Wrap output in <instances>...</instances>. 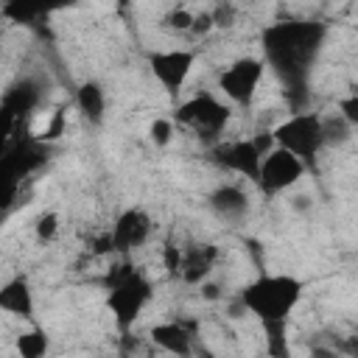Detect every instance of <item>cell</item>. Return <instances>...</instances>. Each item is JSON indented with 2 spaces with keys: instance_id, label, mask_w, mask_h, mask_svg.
Listing matches in <instances>:
<instances>
[{
  "instance_id": "6da1fadb",
  "label": "cell",
  "mask_w": 358,
  "mask_h": 358,
  "mask_svg": "<svg viewBox=\"0 0 358 358\" xmlns=\"http://www.w3.org/2000/svg\"><path fill=\"white\" fill-rule=\"evenodd\" d=\"M302 299V282L291 274H263L241 291V305L266 330H277L288 322L291 310Z\"/></svg>"
},
{
  "instance_id": "7a4b0ae2",
  "label": "cell",
  "mask_w": 358,
  "mask_h": 358,
  "mask_svg": "<svg viewBox=\"0 0 358 358\" xmlns=\"http://www.w3.org/2000/svg\"><path fill=\"white\" fill-rule=\"evenodd\" d=\"M322 42V28L313 22H282L266 31V56L280 76L296 81Z\"/></svg>"
},
{
  "instance_id": "3957f363",
  "label": "cell",
  "mask_w": 358,
  "mask_h": 358,
  "mask_svg": "<svg viewBox=\"0 0 358 358\" xmlns=\"http://www.w3.org/2000/svg\"><path fill=\"white\" fill-rule=\"evenodd\" d=\"M179 129L196 134L199 140L204 143H218L232 120V106L213 90H201V92H193L190 98H185L173 117H171Z\"/></svg>"
},
{
  "instance_id": "277c9868",
  "label": "cell",
  "mask_w": 358,
  "mask_h": 358,
  "mask_svg": "<svg viewBox=\"0 0 358 358\" xmlns=\"http://www.w3.org/2000/svg\"><path fill=\"white\" fill-rule=\"evenodd\" d=\"M151 299V282L134 271L129 263H123V271H109V310H112V319L117 322L120 330H129L140 313L145 310Z\"/></svg>"
},
{
  "instance_id": "5b68a950",
  "label": "cell",
  "mask_w": 358,
  "mask_h": 358,
  "mask_svg": "<svg viewBox=\"0 0 358 358\" xmlns=\"http://www.w3.org/2000/svg\"><path fill=\"white\" fill-rule=\"evenodd\" d=\"M271 137L277 145L288 148L308 165L327 145L324 143V117H319L313 112H294L280 126L271 129Z\"/></svg>"
},
{
  "instance_id": "8992f818",
  "label": "cell",
  "mask_w": 358,
  "mask_h": 358,
  "mask_svg": "<svg viewBox=\"0 0 358 358\" xmlns=\"http://www.w3.org/2000/svg\"><path fill=\"white\" fill-rule=\"evenodd\" d=\"M266 62L257 56H241L229 62L218 76V95L229 106H249L263 84Z\"/></svg>"
},
{
  "instance_id": "52a82bcc",
  "label": "cell",
  "mask_w": 358,
  "mask_h": 358,
  "mask_svg": "<svg viewBox=\"0 0 358 358\" xmlns=\"http://www.w3.org/2000/svg\"><path fill=\"white\" fill-rule=\"evenodd\" d=\"M305 162L291 154L288 148L282 145H271L263 157H260V168H257V185L266 190V193H285L291 190L302 176H305Z\"/></svg>"
},
{
  "instance_id": "ba28073f",
  "label": "cell",
  "mask_w": 358,
  "mask_h": 358,
  "mask_svg": "<svg viewBox=\"0 0 358 358\" xmlns=\"http://www.w3.org/2000/svg\"><path fill=\"white\" fill-rule=\"evenodd\" d=\"M193 64H196V53L193 50H185V48L157 50L148 59V67H151L154 78L159 81V87L168 95H176V92L185 90V84H187V78L193 73Z\"/></svg>"
},
{
  "instance_id": "9c48e42d",
  "label": "cell",
  "mask_w": 358,
  "mask_h": 358,
  "mask_svg": "<svg viewBox=\"0 0 358 358\" xmlns=\"http://www.w3.org/2000/svg\"><path fill=\"white\" fill-rule=\"evenodd\" d=\"M213 154H215V162L224 171L238 173V176L252 179V182L257 179V168H260L263 151L257 148L255 137H249V140H243V137H238V140H218V143H213Z\"/></svg>"
},
{
  "instance_id": "30bf717a",
  "label": "cell",
  "mask_w": 358,
  "mask_h": 358,
  "mask_svg": "<svg viewBox=\"0 0 358 358\" xmlns=\"http://www.w3.org/2000/svg\"><path fill=\"white\" fill-rule=\"evenodd\" d=\"M151 229H154L151 215L140 207H129L115 218V224L109 229V246H112V252L126 255L131 249H140L151 238Z\"/></svg>"
},
{
  "instance_id": "8fae6325",
  "label": "cell",
  "mask_w": 358,
  "mask_h": 358,
  "mask_svg": "<svg viewBox=\"0 0 358 358\" xmlns=\"http://www.w3.org/2000/svg\"><path fill=\"white\" fill-rule=\"evenodd\" d=\"M215 249L210 243H190V246H182L179 252V268H176V277H182L185 282H201L210 277L213 266H215Z\"/></svg>"
},
{
  "instance_id": "7c38bea8",
  "label": "cell",
  "mask_w": 358,
  "mask_h": 358,
  "mask_svg": "<svg viewBox=\"0 0 358 358\" xmlns=\"http://www.w3.org/2000/svg\"><path fill=\"white\" fill-rule=\"evenodd\" d=\"M34 308H36V299H34L31 282L25 277H14L0 285V310L3 313L17 316V319H31Z\"/></svg>"
},
{
  "instance_id": "4fadbf2b",
  "label": "cell",
  "mask_w": 358,
  "mask_h": 358,
  "mask_svg": "<svg viewBox=\"0 0 358 358\" xmlns=\"http://www.w3.org/2000/svg\"><path fill=\"white\" fill-rule=\"evenodd\" d=\"M151 341L171 355H190L193 350V330L185 322H159L151 327Z\"/></svg>"
},
{
  "instance_id": "5bb4252c",
  "label": "cell",
  "mask_w": 358,
  "mask_h": 358,
  "mask_svg": "<svg viewBox=\"0 0 358 358\" xmlns=\"http://www.w3.org/2000/svg\"><path fill=\"white\" fill-rule=\"evenodd\" d=\"M207 201H210L213 213L221 215V218H227V221H235V218H241V215L249 210V196H246V190H243L241 185H232V182L218 185V187L210 193Z\"/></svg>"
},
{
  "instance_id": "9a60e30c",
  "label": "cell",
  "mask_w": 358,
  "mask_h": 358,
  "mask_svg": "<svg viewBox=\"0 0 358 358\" xmlns=\"http://www.w3.org/2000/svg\"><path fill=\"white\" fill-rule=\"evenodd\" d=\"M73 0H3V14L14 22H34L59 8H67Z\"/></svg>"
},
{
  "instance_id": "2e32d148",
  "label": "cell",
  "mask_w": 358,
  "mask_h": 358,
  "mask_svg": "<svg viewBox=\"0 0 358 358\" xmlns=\"http://www.w3.org/2000/svg\"><path fill=\"white\" fill-rule=\"evenodd\" d=\"M78 109L87 115V117H92V120H101L103 117V90L98 87V84H92V81H87L81 90H78Z\"/></svg>"
},
{
  "instance_id": "e0dca14e",
  "label": "cell",
  "mask_w": 358,
  "mask_h": 358,
  "mask_svg": "<svg viewBox=\"0 0 358 358\" xmlns=\"http://www.w3.org/2000/svg\"><path fill=\"white\" fill-rule=\"evenodd\" d=\"M45 350H48V336L45 333L31 330V333L17 336V352L22 358H39V355H45Z\"/></svg>"
},
{
  "instance_id": "ac0fdd59",
  "label": "cell",
  "mask_w": 358,
  "mask_h": 358,
  "mask_svg": "<svg viewBox=\"0 0 358 358\" xmlns=\"http://www.w3.org/2000/svg\"><path fill=\"white\" fill-rule=\"evenodd\" d=\"M173 134H176V123L171 120V117H157V120H151V126H148V137H151V143L154 145H168L171 140H173Z\"/></svg>"
},
{
  "instance_id": "d6986e66",
  "label": "cell",
  "mask_w": 358,
  "mask_h": 358,
  "mask_svg": "<svg viewBox=\"0 0 358 358\" xmlns=\"http://www.w3.org/2000/svg\"><path fill=\"white\" fill-rule=\"evenodd\" d=\"M59 213H53V210H48V213H42L39 218H36V224H34V235L39 238V241H53L56 235H59Z\"/></svg>"
},
{
  "instance_id": "ffe728a7",
  "label": "cell",
  "mask_w": 358,
  "mask_h": 358,
  "mask_svg": "<svg viewBox=\"0 0 358 358\" xmlns=\"http://www.w3.org/2000/svg\"><path fill=\"white\" fill-rule=\"evenodd\" d=\"M193 14H196V11H187V8H173V11L165 17V28H168V31H173V34H190Z\"/></svg>"
},
{
  "instance_id": "44dd1931",
  "label": "cell",
  "mask_w": 358,
  "mask_h": 358,
  "mask_svg": "<svg viewBox=\"0 0 358 358\" xmlns=\"http://www.w3.org/2000/svg\"><path fill=\"white\" fill-rule=\"evenodd\" d=\"M215 28V22H213V14L210 11H201V14H193V25H190V34H207V31H213Z\"/></svg>"
},
{
  "instance_id": "7402d4cb",
  "label": "cell",
  "mask_w": 358,
  "mask_h": 358,
  "mask_svg": "<svg viewBox=\"0 0 358 358\" xmlns=\"http://www.w3.org/2000/svg\"><path fill=\"white\" fill-rule=\"evenodd\" d=\"M355 109H358V98H355V95H350V98L341 101V117H344L350 126L358 123V112H355Z\"/></svg>"
}]
</instances>
